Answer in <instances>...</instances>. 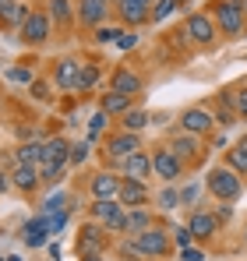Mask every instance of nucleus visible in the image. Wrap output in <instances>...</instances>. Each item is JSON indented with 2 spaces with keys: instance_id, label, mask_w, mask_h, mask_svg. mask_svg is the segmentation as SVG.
Listing matches in <instances>:
<instances>
[{
  "instance_id": "b1692460",
  "label": "nucleus",
  "mask_w": 247,
  "mask_h": 261,
  "mask_svg": "<svg viewBox=\"0 0 247 261\" xmlns=\"http://www.w3.org/2000/svg\"><path fill=\"white\" fill-rule=\"evenodd\" d=\"M131 102H134V99H131V95H120V92H103V95H99V110H103L106 117H117V120H120L127 110H134Z\"/></svg>"
},
{
  "instance_id": "e433bc0d",
  "label": "nucleus",
  "mask_w": 247,
  "mask_h": 261,
  "mask_svg": "<svg viewBox=\"0 0 247 261\" xmlns=\"http://www.w3.org/2000/svg\"><path fill=\"white\" fill-rule=\"evenodd\" d=\"M117 254H120V258H127V261H145V258H141V251L134 247V240H124L120 247H117Z\"/></svg>"
},
{
  "instance_id": "a211bd4d",
  "label": "nucleus",
  "mask_w": 247,
  "mask_h": 261,
  "mask_svg": "<svg viewBox=\"0 0 247 261\" xmlns=\"http://www.w3.org/2000/svg\"><path fill=\"white\" fill-rule=\"evenodd\" d=\"M42 11L50 14V21H53V25L71 29V25H75V18H78V0H46V4H42Z\"/></svg>"
},
{
  "instance_id": "9b49d317",
  "label": "nucleus",
  "mask_w": 247,
  "mask_h": 261,
  "mask_svg": "<svg viewBox=\"0 0 247 261\" xmlns=\"http://www.w3.org/2000/svg\"><path fill=\"white\" fill-rule=\"evenodd\" d=\"M78 254H103L106 247H110V237H106V229L99 226V222H85L82 229H78Z\"/></svg>"
},
{
  "instance_id": "a19ab883",
  "label": "nucleus",
  "mask_w": 247,
  "mask_h": 261,
  "mask_svg": "<svg viewBox=\"0 0 247 261\" xmlns=\"http://www.w3.org/2000/svg\"><path fill=\"white\" fill-rule=\"evenodd\" d=\"M180 258H184V261H205V251H198V247H184Z\"/></svg>"
},
{
  "instance_id": "c756f323",
  "label": "nucleus",
  "mask_w": 247,
  "mask_h": 261,
  "mask_svg": "<svg viewBox=\"0 0 247 261\" xmlns=\"http://www.w3.org/2000/svg\"><path fill=\"white\" fill-rule=\"evenodd\" d=\"M95 82H99V64H82L75 92H88V88H95Z\"/></svg>"
},
{
  "instance_id": "412c9836",
  "label": "nucleus",
  "mask_w": 247,
  "mask_h": 261,
  "mask_svg": "<svg viewBox=\"0 0 247 261\" xmlns=\"http://www.w3.org/2000/svg\"><path fill=\"white\" fill-rule=\"evenodd\" d=\"M29 14H32V7L21 0H0V29H21Z\"/></svg>"
},
{
  "instance_id": "864d4df0",
  "label": "nucleus",
  "mask_w": 247,
  "mask_h": 261,
  "mask_svg": "<svg viewBox=\"0 0 247 261\" xmlns=\"http://www.w3.org/2000/svg\"><path fill=\"white\" fill-rule=\"evenodd\" d=\"M106 4H113V0H106Z\"/></svg>"
},
{
  "instance_id": "c9c22d12",
  "label": "nucleus",
  "mask_w": 247,
  "mask_h": 261,
  "mask_svg": "<svg viewBox=\"0 0 247 261\" xmlns=\"http://www.w3.org/2000/svg\"><path fill=\"white\" fill-rule=\"evenodd\" d=\"M120 36H124V29H95L92 39H95V43H117Z\"/></svg>"
},
{
  "instance_id": "0eeeda50",
  "label": "nucleus",
  "mask_w": 247,
  "mask_h": 261,
  "mask_svg": "<svg viewBox=\"0 0 247 261\" xmlns=\"http://www.w3.org/2000/svg\"><path fill=\"white\" fill-rule=\"evenodd\" d=\"M152 170H156V176H159L163 184H177L180 176L187 173V166L180 163V155H177L169 145H156V148H152Z\"/></svg>"
},
{
  "instance_id": "ea45409f",
  "label": "nucleus",
  "mask_w": 247,
  "mask_h": 261,
  "mask_svg": "<svg viewBox=\"0 0 247 261\" xmlns=\"http://www.w3.org/2000/svg\"><path fill=\"white\" fill-rule=\"evenodd\" d=\"M32 95H36V99H42V102H46V99H50V85H46V82H32Z\"/></svg>"
},
{
  "instance_id": "6e6d98bb",
  "label": "nucleus",
  "mask_w": 247,
  "mask_h": 261,
  "mask_svg": "<svg viewBox=\"0 0 247 261\" xmlns=\"http://www.w3.org/2000/svg\"><path fill=\"white\" fill-rule=\"evenodd\" d=\"M0 261H7V258H0Z\"/></svg>"
},
{
  "instance_id": "473e14b6",
  "label": "nucleus",
  "mask_w": 247,
  "mask_h": 261,
  "mask_svg": "<svg viewBox=\"0 0 247 261\" xmlns=\"http://www.w3.org/2000/svg\"><path fill=\"white\" fill-rule=\"evenodd\" d=\"M57 212H67V194L64 191H57L42 201V216H57Z\"/></svg>"
},
{
  "instance_id": "09e8293b",
  "label": "nucleus",
  "mask_w": 247,
  "mask_h": 261,
  "mask_svg": "<svg viewBox=\"0 0 247 261\" xmlns=\"http://www.w3.org/2000/svg\"><path fill=\"white\" fill-rule=\"evenodd\" d=\"M138 4H149V7H152V4H156V0H138Z\"/></svg>"
},
{
  "instance_id": "3c124183",
  "label": "nucleus",
  "mask_w": 247,
  "mask_h": 261,
  "mask_svg": "<svg viewBox=\"0 0 247 261\" xmlns=\"http://www.w3.org/2000/svg\"><path fill=\"white\" fill-rule=\"evenodd\" d=\"M244 244H247V229H244Z\"/></svg>"
},
{
  "instance_id": "2eb2a0df",
  "label": "nucleus",
  "mask_w": 247,
  "mask_h": 261,
  "mask_svg": "<svg viewBox=\"0 0 247 261\" xmlns=\"http://www.w3.org/2000/svg\"><path fill=\"white\" fill-rule=\"evenodd\" d=\"M110 4L106 0H78V25L82 29H103V21L110 18Z\"/></svg>"
},
{
  "instance_id": "72a5a7b5",
  "label": "nucleus",
  "mask_w": 247,
  "mask_h": 261,
  "mask_svg": "<svg viewBox=\"0 0 247 261\" xmlns=\"http://www.w3.org/2000/svg\"><path fill=\"white\" fill-rule=\"evenodd\" d=\"M233 110H237V117H240V120H247V85L233 88Z\"/></svg>"
},
{
  "instance_id": "393cba45",
  "label": "nucleus",
  "mask_w": 247,
  "mask_h": 261,
  "mask_svg": "<svg viewBox=\"0 0 247 261\" xmlns=\"http://www.w3.org/2000/svg\"><path fill=\"white\" fill-rule=\"evenodd\" d=\"M42 163V141H21L14 148V166H39Z\"/></svg>"
},
{
  "instance_id": "4be33fe9",
  "label": "nucleus",
  "mask_w": 247,
  "mask_h": 261,
  "mask_svg": "<svg viewBox=\"0 0 247 261\" xmlns=\"http://www.w3.org/2000/svg\"><path fill=\"white\" fill-rule=\"evenodd\" d=\"M78 71H82V60L60 57V60L53 64V85L57 88H75L78 85Z\"/></svg>"
},
{
  "instance_id": "7c9ffc66",
  "label": "nucleus",
  "mask_w": 247,
  "mask_h": 261,
  "mask_svg": "<svg viewBox=\"0 0 247 261\" xmlns=\"http://www.w3.org/2000/svg\"><path fill=\"white\" fill-rule=\"evenodd\" d=\"M180 201H184V198H180V191H177L173 184H166V191L159 194V208H163V212H177V208H180Z\"/></svg>"
},
{
  "instance_id": "6ab92c4d",
  "label": "nucleus",
  "mask_w": 247,
  "mask_h": 261,
  "mask_svg": "<svg viewBox=\"0 0 247 261\" xmlns=\"http://www.w3.org/2000/svg\"><path fill=\"white\" fill-rule=\"evenodd\" d=\"M187 229L194 233V240H212L219 229H223V222L215 212H202V208H194L191 212V222H187Z\"/></svg>"
},
{
  "instance_id": "f03ea898",
  "label": "nucleus",
  "mask_w": 247,
  "mask_h": 261,
  "mask_svg": "<svg viewBox=\"0 0 247 261\" xmlns=\"http://www.w3.org/2000/svg\"><path fill=\"white\" fill-rule=\"evenodd\" d=\"M134 152H141V138L131 134V130H113V134L103 138V159H106V166L120 170V163L131 159Z\"/></svg>"
},
{
  "instance_id": "4468645a",
  "label": "nucleus",
  "mask_w": 247,
  "mask_h": 261,
  "mask_svg": "<svg viewBox=\"0 0 247 261\" xmlns=\"http://www.w3.org/2000/svg\"><path fill=\"white\" fill-rule=\"evenodd\" d=\"M120 184H124V176H117L113 170H99V173H92V180H88V194H92V201L117 198L120 194Z\"/></svg>"
},
{
  "instance_id": "bb28decb",
  "label": "nucleus",
  "mask_w": 247,
  "mask_h": 261,
  "mask_svg": "<svg viewBox=\"0 0 247 261\" xmlns=\"http://www.w3.org/2000/svg\"><path fill=\"white\" fill-rule=\"evenodd\" d=\"M46 237H50V229H46V219H32V222H25V229H21V240L29 244V247H42L46 244Z\"/></svg>"
},
{
  "instance_id": "423d86ee",
  "label": "nucleus",
  "mask_w": 247,
  "mask_h": 261,
  "mask_svg": "<svg viewBox=\"0 0 247 261\" xmlns=\"http://www.w3.org/2000/svg\"><path fill=\"white\" fill-rule=\"evenodd\" d=\"M134 240V247L141 251V258H166L169 251H173V240H169V229L163 226H152V229H145V233H138V237H131Z\"/></svg>"
},
{
  "instance_id": "58836bf2",
  "label": "nucleus",
  "mask_w": 247,
  "mask_h": 261,
  "mask_svg": "<svg viewBox=\"0 0 247 261\" xmlns=\"http://www.w3.org/2000/svg\"><path fill=\"white\" fill-rule=\"evenodd\" d=\"M173 240H177V247L184 251V247H191V244H194V233H191L187 226H180V229H173Z\"/></svg>"
},
{
  "instance_id": "c03bdc74",
  "label": "nucleus",
  "mask_w": 247,
  "mask_h": 261,
  "mask_svg": "<svg viewBox=\"0 0 247 261\" xmlns=\"http://www.w3.org/2000/svg\"><path fill=\"white\" fill-rule=\"evenodd\" d=\"M134 43H138V36H134V32H124L120 39H117V46H120V49H131Z\"/></svg>"
},
{
  "instance_id": "49530a36",
  "label": "nucleus",
  "mask_w": 247,
  "mask_h": 261,
  "mask_svg": "<svg viewBox=\"0 0 247 261\" xmlns=\"http://www.w3.org/2000/svg\"><path fill=\"white\" fill-rule=\"evenodd\" d=\"M180 198H184V201H187V205H191V201H194V198H198V187H194V184H191V187H187V191H180Z\"/></svg>"
},
{
  "instance_id": "603ef678",
  "label": "nucleus",
  "mask_w": 247,
  "mask_h": 261,
  "mask_svg": "<svg viewBox=\"0 0 247 261\" xmlns=\"http://www.w3.org/2000/svg\"><path fill=\"white\" fill-rule=\"evenodd\" d=\"M244 11H247V0H244Z\"/></svg>"
},
{
  "instance_id": "c85d7f7f",
  "label": "nucleus",
  "mask_w": 247,
  "mask_h": 261,
  "mask_svg": "<svg viewBox=\"0 0 247 261\" xmlns=\"http://www.w3.org/2000/svg\"><path fill=\"white\" fill-rule=\"evenodd\" d=\"M149 120H152V117H149V110H127V113H124L117 124H120V130H131V134H138V130L149 127Z\"/></svg>"
},
{
  "instance_id": "5fc2aeb1",
  "label": "nucleus",
  "mask_w": 247,
  "mask_h": 261,
  "mask_svg": "<svg viewBox=\"0 0 247 261\" xmlns=\"http://www.w3.org/2000/svg\"><path fill=\"white\" fill-rule=\"evenodd\" d=\"M180 4H187V0H180Z\"/></svg>"
},
{
  "instance_id": "20e7f679",
  "label": "nucleus",
  "mask_w": 247,
  "mask_h": 261,
  "mask_svg": "<svg viewBox=\"0 0 247 261\" xmlns=\"http://www.w3.org/2000/svg\"><path fill=\"white\" fill-rule=\"evenodd\" d=\"M208 194L212 198H219V201H237L240 194H244V176L233 173L230 166H215L212 173H208Z\"/></svg>"
},
{
  "instance_id": "79ce46f5",
  "label": "nucleus",
  "mask_w": 247,
  "mask_h": 261,
  "mask_svg": "<svg viewBox=\"0 0 247 261\" xmlns=\"http://www.w3.org/2000/svg\"><path fill=\"white\" fill-rule=\"evenodd\" d=\"M11 78H14V82H29V85H32V82H36V78H32V71H29V67H14V71H11Z\"/></svg>"
},
{
  "instance_id": "f704fd0d",
  "label": "nucleus",
  "mask_w": 247,
  "mask_h": 261,
  "mask_svg": "<svg viewBox=\"0 0 247 261\" xmlns=\"http://www.w3.org/2000/svg\"><path fill=\"white\" fill-rule=\"evenodd\" d=\"M46 219V229H50V237H60L64 233V226H67V212H57V216H42Z\"/></svg>"
},
{
  "instance_id": "dca6fc26",
  "label": "nucleus",
  "mask_w": 247,
  "mask_h": 261,
  "mask_svg": "<svg viewBox=\"0 0 247 261\" xmlns=\"http://www.w3.org/2000/svg\"><path fill=\"white\" fill-rule=\"evenodd\" d=\"M110 92H120V95H141L145 92V78L138 74V71H131V67H117L113 74H110Z\"/></svg>"
},
{
  "instance_id": "9d476101",
  "label": "nucleus",
  "mask_w": 247,
  "mask_h": 261,
  "mask_svg": "<svg viewBox=\"0 0 247 261\" xmlns=\"http://www.w3.org/2000/svg\"><path fill=\"white\" fill-rule=\"evenodd\" d=\"M177 124H180L184 134L205 138V134H212V127H215V117H212V110H205V106H187V110L180 113Z\"/></svg>"
},
{
  "instance_id": "aec40b11",
  "label": "nucleus",
  "mask_w": 247,
  "mask_h": 261,
  "mask_svg": "<svg viewBox=\"0 0 247 261\" xmlns=\"http://www.w3.org/2000/svg\"><path fill=\"white\" fill-rule=\"evenodd\" d=\"M124 208H149V184H138V180H124L120 194H117Z\"/></svg>"
},
{
  "instance_id": "5701e85b",
  "label": "nucleus",
  "mask_w": 247,
  "mask_h": 261,
  "mask_svg": "<svg viewBox=\"0 0 247 261\" xmlns=\"http://www.w3.org/2000/svg\"><path fill=\"white\" fill-rule=\"evenodd\" d=\"M11 184H14V191H21V194H36L39 184H42L39 166H14V170H11Z\"/></svg>"
},
{
  "instance_id": "f8f14e48",
  "label": "nucleus",
  "mask_w": 247,
  "mask_h": 261,
  "mask_svg": "<svg viewBox=\"0 0 247 261\" xmlns=\"http://www.w3.org/2000/svg\"><path fill=\"white\" fill-rule=\"evenodd\" d=\"M120 176L124 180H138V184H149V176H156L152 170V152H134L131 159H124L120 163Z\"/></svg>"
},
{
  "instance_id": "8fccbe9b",
  "label": "nucleus",
  "mask_w": 247,
  "mask_h": 261,
  "mask_svg": "<svg viewBox=\"0 0 247 261\" xmlns=\"http://www.w3.org/2000/svg\"><path fill=\"white\" fill-rule=\"evenodd\" d=\"M7 261H21V258H18V254H11V258H7Z\"/></svg>"
},
{
  "instance_id": "a18cd8bd",
  "label": "nucleus",
  "mask_w": 247,
  "mask_h": 261,
  "mask_svg": "<svg viewBox=\"0 0 247 261\" xmlns=\"http://www.w3.org/2000/svg\"><path fill=\"white\" fill-rule=\"evenodd\" d=\"M11 187H14V184H11V173H4V170H0V194H7Z\"/></svg>"
},
{
  "instance_id": "1a4fd4ad",
  "label": "nucleus",
  "mask_w": 247,
  "mask_h": 261,
  "mask_svg": "<svg viewBox=\"0 0 247 261\" xmlns=\"http://www.w3.org/2000/svg\"><path fill=\"white\" fill-rule=\"evenodd\" d=\"M169 148L180 155V163H184L187 170H191V166H202V159H205V152H208L202 138H194V134H184V130H180V134H173Z\"/></svg>"
},
{
  "instance_id": "a878e982",
  "label": "nucleus",
  "mask_w": 247,
  "mask_h": 261,
  "mask_svg": "<svg viewBox=\"0 0 247 261\" xmlns=\"http://www.w3.org/2000/svg\"><path fill=\"white\" fill-rule=\"evenodd\" d=\"M152 212L149 208H127V237H138L145 229H152Z\"/></svg>"
},
{
  "instance_id": "f3484780",
  "label": "nucleus",
  "mask_w": 247,
  "mask_h": 261,
  "mask_svg": "<svg viewBox=\"0 0 247 261\" xmlns=\"http://www.w3.org/2000/svg\"><path fill=\"white\" fill-rule=\"evenodd\" d=\"M117 18H120L124 29H138V25L152 21V7L138 4V0H117Z\"/></svg>"
},
{
  "instance_id": "cd10ccee",
  "label": "nucleus",
  "mask_w": 247,
  "mask_h": 261,
  "mask_svg": "<svg viewBox=\"0 0 247 261\" xmlns=\"http://www.w3.org/2000/svg\"><path fill=\"white\" fill-rule=\"evenodd\" d=\"M226 166H230L233 173L247 176V141H244V138H240L233 148H226Z\"/></svg>"
},
{
  "instance_id": "2f4dec72",
  "label": "nucleus",
  "mask_w": 247,
  "mask_h": 261,
  "mask_svg": "<svg viewBox=\"0 0 247 261\" xmlns=\"http://www.w3.org/2000/svg\"><path fill=\"white\" fill-rule=\"evenodd\" d=\"M180 11V0H156L152 4V21H166L169 14Z\"/></svg>"
},
{
  "instance_id": "4c0bfd02",
  "label": "nucleus",
  "mask_w": 247,
  "mask_h": 261,
  "mask_svg": "<svg viewBox=\"0 0 247 261\" xmlns=\"http://www.w3.org/2000/svg\"><path fill=\"white\" fill-rule=\"evenodd\" d=\"M88 141H78V145H71V166H82L85 163V155H88Z\"/></svg>"
},
{
  "instance_id": "37998d69",
  "label": "nucleus",
  "mask_w": 247,
  "mask_h": 261,
  "mask_svg": "<svg viewBox=\"0 0 247 261\" xmlns=\"http://www.w3.org/2000/svg\"><path fill=\"white\" fill-rule=\"evenodd\" d=\"M215 216H219V222H230V219H233V205H230V201H223V205L215 208Z\"/></svg>"
},
{
  "instance_id": "de8ad7c7",
  "label": "nucleus",
  "mask_w": 247,
  "mask_h": 261,
  "mask_svg": "<svg viewBox=\"0 0 247 261\" xmlns=\"http://www.w3.org/2000/svg\"><path fill=\"white\" fill-rule=\"evenodd\" d=\"M82 261H106V258H103V254H85Z\"/></svg>"
},
{
  "instance_id": "7ed1b4c3",
  "label": "nucleus",
  "mask_w": 247,
  "mask_h": 261,
  "mask_svg": "<svg viewBox=\"0 0 247 261\" xmlns=\"http://www.w3.org/2000/svg\"><path fill=\"white\" fill-rule=\"evenodd\" d=\"M184 36H187V43L191 46H202V49H208V46H215V39H219V29H215V21H212V14H205V11H191L187 18H184Z\"/></svg>"
},
{
  "instance_id": "f257e3e1",
  "label": "nucleus",
  "mask_w": 247,
  "mask_h": 261,
  "mask_svg": "<svg viewBox=\"0 0 247 261\" xmlns=\"http://www.w3.org/2000/svg\"><path fill=\"white\" fill-rule=\"evenodd\" d=\"M208 14H212V21H215L219 36H230V39L244 36V29H247V11H244V0H215Z\"/></svg>"
},
{
  "instance_id": "6e6552de",
  "label": "nucleus",
  "mask_w": 247,
  "mask_h": 261,
  "mask_svg": "<svg viewBox=\"0 0 247 261\" xmlns=\"http://www.w3.org/2000/svg\"><path fill=\"white\" fill-rule=\"evenodd\" d=\"M50 36H53V21H50V14H46L42 7H32V14H29L25 25L18 29V39H21L25 46H42Z\"/></svg>"
},
{
  "instance_id": "39448f33",
  "label": "nucleus",
  "mask_w": 247,
  "mask_h": 261,
  "mask_svg": "<svg viewBox=\"0 0 247 261\" xmlns=\"http://www.w3.org/2000/svg\"><path fill=\"white\" fill-rule=\"evenodd\" d=\"M88 212H92V219H95L103 229H110V233H127V208H124L117 198L92 201V205H88Z\"/></svg>"
},
{
  "instance_id": "ddd939ff",
  "label": "nucleus",
  "mask_w": 247,
  "mask_h": 261,
  "mask_svg": "<svg viewBox=\"0 0 247 261\" xmlns=\"http://www.w3.org/2000/svg\"><path fill=\"white\" fill-rule=\"evenodd\" d=\"M39 166H57V170H67L71 166V141L67 138H50L42 141V163Z\"/></svg>"
}]
</instances>
